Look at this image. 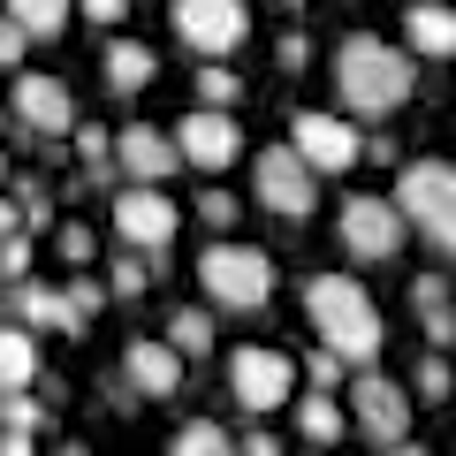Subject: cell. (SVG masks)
I'll return each instance as SVG.
<instances>
[{
  "label": "cell",
  "mask_w": 456,
  "mask_h": 456,
  "mask_svg": "<svg viewBox=\"0 0 456 456\" xmlns=\"http://www.w3.org/2000/svg\"><path fill=\"white\" fill-rule=\"evenodd\" d=\"M411 92H419V61H411V46H388L380 31H350L335 46V99H342V114L380 122V114H395Z\"/></svg>",
  "instance_id": "6da1fadb"
},
{
  "label": "cell",
  "mask_w": 456,
  "mask_h": 456,
  "mask_svg": "<svg viewBox=\"0 0 456 456\" xmlns=\"http://www.w3.org/2000/svg\"><path fill=\"white\" fill-rule=\"evenodd\" d=\"M305 320H312V335H320V350H335L350 373H373L388 327H380V305L365 297L358 274H312L305 281Z\"/></svg>",
  "instance_id": "7a4b0ae2"
},
{
  "label": "cell",
  "mask_w": 456,
  "mask_h": 456,
  "mask_svg": "<svg viewBox=\"0 0 456 456\" xmlns=\"http://www.w3.org/2000/svg\"><path fill=\"white\" fill-rule=\"evenodd\" d=\"M198 289L213 297V312H259L266 297H274V259L251 251V244L213 236V244L198 251Z\"/></svg>",
  "instance_id": "3957f363"
},
{
  "label": "cell",
  "mask_w": 456,
  "mask_h": 456,
  "mask_svg": "<svg viewBox=\"0 0 456 456\" xmlns=\"http://www.w3.org/2000/svg\"><path fill=\"white\" fill-rule=\"evenodd\" d=\"M395 213H403L434 251L456 259V167L449 160H411L403 175H395Z\"/></svg>",
  "instance_id": "277c9868"
},
{
  "label": "cell",
  "mask_w": 456,
  "mask_h": 456,
  "mask_svg": "<svg viewBox=\"0 0 456 456\" xmlns=\"http://www.w3.org/2000/svg\"><path fill=\"white\" fill-rule=\"evenodd\" d=\"M335 236H342V251L358 266H388L395 251H403V236H411V221L395 213V198H373V191H350L335 206Z\"/></svg>",
  "instance_id": "5b68a950"
},
{
  "label": "cell",
  "mask_w": 456,
  "mask_h": 456,
  "mask_svg": "<svg viewBox=\"0 0 456 456\" xmlns=\"http://www.w3.org/2000/svg\"><path fill=\"white\" fill-rule=\"evenodd\" d=\"M251 198L266 213H281V221H312L320 213V175H312V160L297 145H266L251 160Z\"/></svg>",
  "instance_id": "8992f818"
},
{
  "label": "cell",
  "mask_w": 456,
  "mask_h": 456,
  "mask_svg": "<svg viewBox=\"0 0 456 456\" xmlns=\"http://www.w3.org/2000/svg\"><path fill=\"white\" fill-rule=\"evenodd\" d=\"M228 395L244 411H274V403H297V358L274 350V342H236L228 350Z\"/></svg>",
  "instance_id": "52a82bcc"
},
{
  "label": "cell",
  "mask_w": 456,
  "mask_h": 456,
  "mask_svg": "<svg viewBox=\"0 0 456 456\" xmlns=\"http://www.w3.org/2000/svg\"><path fill=\"white\" fill-rule=\"evenodd\" d=\"M114 236H122V251L160 259L183 236V206L167 191H152V183H122V191H114Z\"/></svg>",
  "instance_id": "ba28073f"
},
{
  "label": "cell",
  "mask_w": 456,
  "mask_h": 456,
  "mask_svg": "<svg viewBox=\"0 0 456 456\" xmlns=\"http://www.w3.org/2000/svg\"><path fill=\"white\" fill-rule=\"evenodd\" d=\"M167 23H175V38L191 53H206V61H228V53L251 38V8L244 0H175Z\"/></svg>",
  "instance_id": "9c48e42d"
},
{
  "label": "cell",
  "mask_w": 456,
  "mask_h": 456,
  "mask_svg": "<svg viewBox=\"0 0 456 456\" xmlns=\"http://www.w3.org/2000/svg\"><path fill=\"white\" fill-rule=\"evenodd\" d=\"M289 145L312 160V175H350V167L365 160L358 122H350V114H320V107H305V114L289 122Z\"/></svg>",
  "instance_id": "30bf717a"
},
{
  "label": "cell",
  "mask_w": 456,
  "mask_h": 456,
  "mask_svg": "<svg viewBox=\"0 0 456 456\" xmlns=\"http://www.w3.org/2000/svg\"><path fill=\"white\" fill-rule=\"evenodd\" d=\"M350 419H358L365 441H380V449H403V441H411V395H403V380H388V373H358V380H350Z\"/></svg>",
  "instance_id": "8fae6325"
},
{
  "label": "cell",
  "mask_w": 456,
  "mask_h": 456,
  "mask_svg": "<svg viewBox=\"0 0 456 456\" xmlns=\"http://www.w3.org/2000/svg\"><path fill=\"white\" fill-rule=\"evenodd\" d=\"M8 114H16V130L31 137H77V92L61 77H16L8 84Z\"/></svg>",
  "instance_id": "7c38bea8"
},
{
  "label": "cell",
  "mask_w": 456,
  "mask_h": 456,
  "mask_svg": "<svg viewBox=\"0 0 456 456\" xmlns=\"http://www.w3.org/2000/svg\"><path fill=\"white\" fill-rule=\"evenodd\" d=\"M175 145H183V167H206V175H221V167L244 160V130H236V114H213V107L183 114V122H175Z\"/></svg>",
  "instance_id": "4fadbf2b"
},
{
  "label": "cell",
  "mask_w": 456,
  "mask_h": 456,
  "mask_svg": "<svg viewBox=\"0 0 456 456\" xmlns=\"http://www.w3.org/2000/svg\"><path fill=\"white\" fill-rule=\"evenodd\" d=\"M183 365L191 358H183L167 335H137L130 350H122V380H130L137 395H152V403H175L183 395Z\"/></svg>",
  "instance_id": "5bb4252c"
},
{
  "label": "cell",
  "mask_w": 456,
  "mask_h": 456,
  "mask_svg": "<svg viewBox=\"0 0 456 456\" xmlns=\"http://www.w3.org/2000/svg\"><path fill=\"white\" fill-rule=\"evenodd\" d=\"M114 152H122V175H130V183H152V191H167V175L183 167L175 130H152V122H130Z\"/></svg>",
  "instance_id": "9a60e30c"
},
{
  "label": "cell",
  "mask_w": 456,
  "mask_h": 456,
  "mask_svg": "<svg viewBox=\"0 0 456 456\" xmlns=\"http://www.w3.org/2000/svg\"><path fill=\"white\" fill-rule=\"evenodd\" d=\"M403 46L426 53V61H449L456 53V8L449 0H411L403 8Z\"/></svg>",
  "instance_id": "2e32d148"
},
{
  "label": "cell",
  "mask_w": 456,
  "mask_h": 456,
  "mask_svg": "<svg viewBox=\"0 0 456 456\" xmlns=\"http://www.w3.org/2000/svg\"><path fill=\"white\" fill-rule=\"evenodd\" d=\"M16 327H31V335H84L69 289H46V281H23L16 289Z\"/></svg>",
  "instance_id": "e0dca14e"
},
{
  "label": "cell",
  "mask_w": 456,
  "mask_h": 456,
  "mask_svg": "<svg viewBox=\"0 0 456 456\" xmlns=\"http://www.w3.org/2000/svg\"><path fill=\"white\" fill-rule=\"evenodd\" d=\"M152 77H160V53H152L145 38H114V46H107V92L137 99Z\"/></svg>",
  "instance_id": "ac0fdd59"
},
{
  "label": "cell",
  "mask_w": 456,
  "mask_h": 456,
  "mask_svg": "<svg viewBox=\"0 0 456 456\" xmlns=\"http://www.w3.org/2000/svg\"><path fill=\"white\" fill-rule=\"evenodd\" d=\"M350 426H358V419H350V403H342V395H320V388H305V395H297V434H305V441L335 449V441L350 434Z\"/></svg>",
  "instance_id": "d6986e66"
},
{
  "label": "cell",
  "mask_w": 456,
  "mask_h": 456,
  "mask_svg": "<svg viewBox=\"0 0 456 456\" xmlns=\"http://www.w3.org/2000/svg\"><path fill=\"white\" fill-rule=\"evenodd\" d=\"M31 380H38V335L31 327H0V388L8 395H31Z\"/></svg>",
  "instance_id": "ffe728a7"
},
{
  "label": "cell",
  "mask_w": 456,
  "mask_h": 456,
  "mask_svg": "<svg viewBox=\"0 0 456 456\" xmlns=\"http://www.w3.org/2000/svg\"><path fill=\"white\" fill-rule=\"evenodd\" d=\"M167 456H244V441L228 434V426H213V419H191V426H175Z\"/></svg>",
  "instance_id": "44dd1931"
},
{
  "label": "cell",
  "mask_w": 456,
  "mask_h": 456,
  "mask_svg": "<svg viewBox=\"0 0 456 456\" xmlns=\"http://www.w3.org/2000/svg\"><path fill=\"white\" fill-rule=\"evenodd\" d=\"M69 16H77V0H8V23H23L31 38H61Z\"/></svg>",
  "instance_id": "7402d4cb"
},
{
  "label": "cell",
  "mask_w": 456,
  "mask_h": 456,
  "mask_svg": "<svg viewBox=\"0 0 456 456\" xmlns=\"http://www.w3.org/2000/svg\"><path fill=\"white\" fill-rule=\"evenodd\" d=\"M191 92H198V107L228 114V107H236V99H244V77H236V69H228V61H206V69H198V77H191Z\"/></svg>",
  "instance_id": "603a6c76"
},
{
  "label": "cell",
  "mask_w": 456,
  "mask_h": 456,
  "mask_svg": "<svg viewBox=\"0 0 456 456\" xmlns=\"http://www.w3.org/2000/svg\"><path fill=\"white\" fill-rule=\"evenodd\" d=\"M167 342H175L183 358H213V312H175V320H167Z\"/></svg>",
  "instance_id": "cb8c5ba5"
},
{
  "label": "cell",
  "mask_w": 456,
  "mask_h": 456,
  "mask_svg": "<svg viewBox=\"0 0 456 456\" xmlns=\"http://www.w3.org/2000/svg\"><path fill=\"white\" fill-rule=\"evenodd\" d=\"M107 289L114 297H145L152 289V259H145V251H122V259L107 266Z\"/></svg>",
  "instance_id": "d4e9b609"
},
{
  "label": "cell",
  "mask_w": 456,
  "mask_h": 456,
  "mask_svg": "<svg viewBox=\"0 0 456 456\" xmlns=\"http://www.w3.org/2000/svg\"><path fill=\"white\" fill-rule=\"evenodd\" d=\"M342 380H350V365H342L335 350H312V358H305V388H320V395H335Z\"/></svg>",
  "instance_id": "484cf974"
},
{
  "label": "cell",
  "mask_w": 456,
  "mask_h": 456,
  "mask_svg": "<svg viewBox=\"0 0 456 456\" xmlns=\"http://www.w3.org/2000/svg\"><path fill=\"white\" fill-rule=\"evenodd\" d=\"M0 419H8V434H38L46 426V403L38 395H0Z\"/></svg>",
  "instance_id": "4316f807"
},
{
  "label": "cell",
  "mask_w": 456,
  "mask_h": 456,
  "mask_svg": "<svg viewBox=\"0 0 456 456\" xmlns=\"http://www.w3.org/2000/svg\"><path fill=\"white\" fill-rule=\"evenodd\" d=\"M107 297H114V289H107L99 274H69V305H77V320H84V327H92V312L107 305Z\"/></svg>",
  "instance_id": "83f0119b"
},
{
  "label": "cell",
  "mask_w": 456,
  "mask_h": 456,
  "mask_svg": "<svg viewBox=\"0 0 456 456\" xmlns=\"http://www.w3.org/2000/svg\"><path fill=\"white\" fill-rule=\"evenodd\" d=\"M411 388H419V395H434V403H441V395H456L449 358H441V350H434V358H419V380H411Z\"/></svg>",
  "instance_id": "f1b7e54d"
},
{
  "label": "cell",
  "mask_w": 456,
  "mask_h": 456,
  "mask_svg": "<svg viewBox=\"0 0 456 456\" xmlns=\"http://www.w3.org/2000/svg\"><path fill=\"white\" fill-rule=\"evenodd\" d=\"M191 213H198V221L213 228V236H221V228H236V213H244V206H236V198H228V191H206V198H198Z\"/></svg>",
  "instance_id": "f546056e"
},
{
  "label": "cell",
  "mask_w": 456,
  "mask_h": 456,
  "mask_svg": "<svg viewBox=\"0 0 456 456\" xmlns=\"http://www.w3.org/2000/svg\"><path fill=\"white\" fill-rule=\"evenodd\" d=\"M0 274L16 281V289L31 281V244H23V236H0Z\"/></svg>",
  "instance_id": "4dcf8cb0"
},
{
  "label": "cell",
  "mask_w": 456,
  "mask_h": 456,
  "mask_svg": "<svg viewBox=\"0 0 456 456\" xmlns=\"http://www.w3.org/2000/svg\"><path fill=\"white\" fill-rule=\"evenodd\" d=\"M411 305H419V312H441V305H449V274H419V281H411Z\"/></svg>",
  "instance_id": "1f68e13d"
},
{
  "label": "cell",
  "mask_w": 456,
  "mask_h": 456,
  "mask_svg": "<svg viewBox=\"0 0 456 456\" xmlns=\"http://www.w3.org/2000/svg\"><path fill=\"white\" fill-rule=\"evenodd\" d=\"M426 320V342H434V350H449L456 342V305H441V312H419Z\"/></svg>",
  "instance_id": "d6a6232c"
},
{
  "label": "cell",
  "mask_w": 456,
  "mask_h": 456,
  "mask_svg": "<svg viewBox=\"0 0 456 456\" xmlns=\"http://www.w3.org/2000/svg\"><path fill=\"white\" fill-rule=\"evenodd\" d=\"M77 16H92L99 31H114V23L130 16V0H77Z\"/></svg>",
  "instance_id": "836d02e7"
},
{
  "label": "cell",
  "mask_w": 456,
  "mask_h": 456,
  "mask_svg": "<svg viewBox=\"0 0 456 456\" xmlns=\"http://www.w3.org/2000/svg\"><path fill=\"white\" fill-rule=\"evenodd\" d=\"M61 259L69 266H92V228H77V221L61 228Z\"/></svg>",
  "instance_id": "e575fe53"
},
{
  "label": "cell",
  "mask_w": 456,
  "mask_h": 456,
  "mask_svg": "<svg viewBox=\"0 0 456 456\" xmlns=\"http://www.w3.org/2000/svg\"><path fill=\"white\" fill-rule=\"evenodd\" d=\"M274 61H281V69H305V61H312V38H305V31H281Z\"/></svg>",
  "instance_id": "d590c367"
},
{
  "label": "cell",
  "mask_w": 456,
  "mask_h": 456,
  "mask_svg": "<svg viewBox=\"0 0 456 456\" xmlns=\"http://www.w3.org/2000/svg\"><path fill=\"white\" fill-rule=\"evenodd\" d=\"M23 46H31V31H23V23H8V31H0V61L23 69Z\"/></svg>",
  "instance_id": "8d00e7d4"
},
{
  "label": "cell",
  "mask_w": 456,
  "mask_h": 456,
  "mask_svg": "<svg viewBox=\"0 0 456 456\" xmlns=\"http://www.w3.org/2000/svg\"><path fill=\"white\" fill-rule=\"evenodd\" d=\"M244 456H281V441H274V434L259 426V434H244Z\"/></svg>",
  "instance_id": "74e56055"
},
{
  "label": "cell",
  "mask_w": 456,
  "mask_h": 456,
  "mask_svg": "<svg viewBox=\"0 0 456 456\" xmlns=\"http://www.w3.org/2000/svg\"><path fill=\"white\" fill-rule=\"evenodd\" d=\"M0 456H31V434H8V441H0Z\"/></svg>",
  "instance_id": "f35d334b"
},
{
  "label": "cell",
  "mask_w": 456,
  "mask_h": 456,
  "mask_svg": "<svg viewBox=\"0 0 456 456\" xmlns=\"http://www.w3.org/2000/svg\"><path fill=\"white\" fill-rule=\"evenodd\" d=\"M388 456H434V449H419V441H403V449H388Z\"/></svg>",
  "instance_id": "ab89813d"
},
{
  "label": "cell",
  "mask_w": 456,
  "mask_h": 456,
  "mask_svg": "<svg viewBox=\"0 0 456 456\" xmlns=\"http://www.w3.org/2000/svg\"><path fill=\"white\" fill-rule=\"evenodd\" d=\"M53 456H92V449H84V441H69V449H53Z\"/></svg>",
  "instance_id": "60d3db41"
},
{
  "label": "cell",
  "mask_w": 456,
  "mask_h": 456,
  "mask_svg": "<svg viewBox=\"0 0 456 456\" xmlns=\"http://www.w3.org/2000/svg\"><path fill=\"white\" fill-rule=\"evenodd\" d=\"M281 8H305V0H281Z\"/></svg>",
  "instance_id": "b9f144b4"
}]
</instances>
